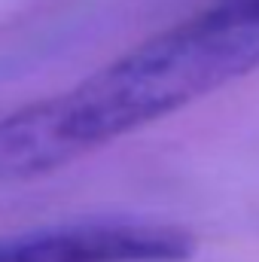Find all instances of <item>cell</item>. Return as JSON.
Returning a JSON list of instances; mask_svg holds the SVG:
<instances>
[{
  "instance_id": "6da1fadb",
  "label": "cell",
  "mask_w": 259,
  "mask_h": 262,
  "mask_svg": "<svg viewBox=\"0 0 259 262\" xmlns=\"http://www.w3.org/2000/svg\"><path fill=\"white\" fill-rule=\"evenodd\" d=\"M259 67V0H217L46 98L73 156L143 128Z\"/></svg>"
},
{
  "instance_id": "7a4b0ae2",
  "label": "cell",
  "mask_w": 259,
  "mask_h": 262,
  "mask_svg": "<svg viewBox=\"0 0 259 262\" xmlns=\"http://www.w3.org/2000/svg\"><path fill=\"white\" fill-rule=\"evenodd\" d=\"M195 238L153 220H85L0 238V262H186Z\"/></svg>"
}]
</instances>
